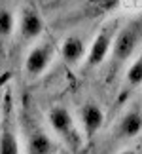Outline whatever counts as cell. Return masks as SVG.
<instances>
[{
  "instance_id": "8fae6325",
  "label": "cell",
  "mask_w": 142,
  "mask_h": 154,
  "mask_svg": "<svg viewBox=\"0 0 142 154\" xmlns=\"http://www.w3.org/2000/svg\"><path fill=\"white\" fill-rule=\"evenodd\" d=\"M140 86H142V53L129 65L125 78H123V84H121V90H120V95L116 99V105H123Z\"/></svg>"
},
{
  "instance_id": "9c48e42d",
  "label": "cell",
  "mask_w": 142,
  "mask_h": 154,
  "mask_svg": "<svg viewBox=\"0 0 142 154\" xmlns=\"http://www.w3.org/2000/svg\"><path fill=\"white\" fill-rule=\"evenodd\" d=\"M25 131H27V152L31 154H49L55 152V145L49 139V135L44 131V128L38 122H32L31 118L25 124Z\"/></svg>"
},
{
  "instance_id": "52a82bcc",
  "label": "cell",
  "mask_w": 142,
  "mask_h": 154,
  "mask_svg": "<svg viewBox=\"0 0 142 154\" xmlns=\"http://www.w3.org/2000/svg\"><path fill=\"white\" fill-rule=\"evenodd\" d=\"M142 133V105L131 103L127 110L120 116V122L116 126V139L117 141H131Z\"/></svg>"
},
{
  "instance_id": "7a4b0ae2",
  "label": "cell",
  "mask_w": 142,
  "mask_h": 154,
  "mask_svg": "<svg viewBox=\"0 0 142 154\" xmlns=\"http://www.w3.org/2000/svg\"><path fill=\"white\" fill-rule=\"evenodd\" d=\"M47 124L67 149L76 152L84 146L85 137L81 133V128L78 126L74 114L64 105H55L47 110Z\"/></svg>"
},
{
  "instance_id": "9a60e30c",
  "label": "cell",
  "mask_w": 142,
  "mask_h": 154,
  "mask_svg": "<svg viewBox=\"0 0 142 154\" xmlns=\"http://www.w3.org/2000/svg\"><path fill=\"white\" fill-rule=\"evenodd\" d=\"M4 90H6V88H2V90H0V105H2V95H4Z\"/></svg>"
},
{
  "instance_id": "6da1fadb",
  "label": "cell",
  "mask_w": 142,
  "mask_h": 154,
  "mask_svg": "<svg viewBox=\"0 0 142 154\" xmlns=\"http://www.w3.org/2000/svg\"><path fill=\"white\" fill-rule=\"evenodd\" d=\"M142 42V15L127 21L123 27H120L114 44H112L110 55H108V76H114L123 69V65L129 63V59L135 55Z\"/></svg>"
},
{
  "instance_id": "5b68a950",
  "label": "cell",
  "mask_w": 142,
  "mask_h": 154,
  "mask_svg": "<svg viewBox=\"0 0 142 154\" xmlns=\"http://www.w3.org/2000/svg\"><path fill=\"white\" fill-rule=\"evenodd\" d=\"M55 53H57V48L49 40H44V42H38L36 46H32L31 51H28L27 57H25V65H23L25 76L31 78V80L40 78V76L49 69V65L53 63Z\"/></svg>"
},
{
  "instance_id": "5bb4252c",
  "label": "cell",
  "mask_w": 142,
  "mask_h": 154,
  "mask_svg": "<svg viewBox=\"0 0 142 154\" xmlns=\"http://www.w3.org/2000/svg\"><path fill=\"white\" fill-rule=\"evenodd\" d=\"M10 80H11V74H10V72H4L2 76H0V90L8 86V84H10Z\"/></svg>"
},
{
  "instance_id": "ba28073f",
  "label": "cell",
  "mask_w": 142,
  "mask_h": 154,
  "mask_svg": "<svg viewBox=\"0 0 142 154\" xmlns=\"http://www.w3.org/2000/svg\"><path fill=\"white\" fill-rule=\"evenodd\" d=\"M78 120H80V128L85 141H91L104 124V110L95 101H87L85 105H81V109L78 112Z\"/></svg>"
},
{
  "instance_id": "8992f818",
  "label": "cell",
  "mask_w": 142,
  "mask_h": 154,
  "mask_svg": "<svg viewBox=\"0 0 142 154\" xmlns=\"http://www.w3.org/2000/svg\"><path fill=\"white\" fill-rule=\"evenodd\" d=\"M46 29V23L40 15V11L34 6H23L19 11V19H17V29L19 32V40L23 44L25 42H32L38 36H42Z\"/></svg>"
},
{
  "instance_id": "30bf717a",
  "label": "cell",
  "mask_w": 142,
  "mask_h": 154,
  "mask_svg": "<svg viewBox=\"0 0 142 154\" xmlns=\"http://www.w3.org/2000/svg\"><path fill=\"white\" fill-rule=\"evenodd\" d=\"M59 55L67 65L70 67H76L78 63H81L87 55V46L85 40L78 36V34H68L67 38L61 42V48H59Z\"/></svg>"
},
{
  "instance_id": "3957f363",
  "label": "cell",
  "mask_w": 142,
  "mask_h": 154,
  "mask_svg": "<svg viewBox=\"0 0 142 154\" xmlns=\"http://www.w3.org/2000/svg\"><path fill=\"white\" fill-rule=\"evenodd\" d=\"M21 152L19 137H17L15 122V103L11 88L6 86L2 105H0V154H17Z\"/></svg>"
},
{
  "instance_id": "4fadbf2b",
  "label": "cell",
  "mask_w": 142,
  "mask_h": 154,
  "mask_svg": "<svg viewBox=\"0 0 142 154\" xmlns=\"http://www.w3.org/2000/svg\"><path fill=\"white\" fill-rule=\"evenodd\" d=\"M120 4L121 0H87L85 10H87V15L100 17V15L112 14L116 8H120Z\"/></svg>"
},
{
  "instance_id": "277c9868",
  "label": "cell",
  "mask_w": 142,
  "mask_h": 154,
  "mask_svg": "<svg viewBox=\"0 0 142 154\" xmlns=\"http://www.w3.org/2000/svg\"><path fill=\"white\" fill-rule=\"evenodd\" d=\"M117 31H120V23L116 19L104 23L100 27V31L97 32V36L93 38L89 50H87V55H85V67L87 69H97L108 59Z\"/></svg>"
},
{
  "instance_id": "7c38bea8",
  "label": "cell",
  "mask_w": 142,
  "mask_h": 154,
  "mask_svg": "<svg viewBox=\"0 0 142 154\" xmlns=\"http://www.w3.org/2000/svg\"><path fill=\"white\" fill-rule=\"evenodd\" d=\"M17 29V19L8 0H0V44L8 42Z\"/></svg>"
}]
</instances>
